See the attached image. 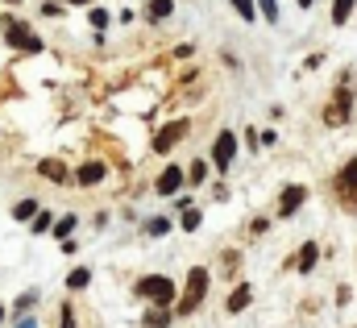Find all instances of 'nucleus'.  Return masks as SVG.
Wrapping results in <instances>:
<instances>
[{"label":"nucleus","mask_w":357,"mask_h":328,"mask_svg":"<svg viewBox=\"0 0 357 328\" xmlns=\"http://www.w3.org/2000/svg\"><path fill=\"white\" fill-rule=\"evenodd\" d=\"M75 225H79L75 216H62V221H54V237H58V241H67V237L75 233Z\"/></svg>","instance_id":"aec40b11"},{"label":"nucleus","mask_w":357,"mask_h":328,"mask_svg":"<svg viewBox=\"0 0 357 328\" xmlns=\"http://www.w3.org/2000/svg\"><path fill=\"white\" fill-rule=\"evenodd\" d=\"M237 270H241V254H237V250H225V254H220V275L233 279Z\"/></svg>","instance_id":"dca6fc26"},{"label":"nucleus","mask_w":357,"mask_h":328,"mask_svg":"<svg viewBox=\"0 0 357 328\" xmlns=\"http://www.w3.org/2000/svg\"><path fill=\"white\" fill-rule=\"evenodd\" d=\"M0 320H4V304H0Z\"/></svg>","instance_id":"f704fd0d"},{"label":"nucleus","mask_w":357,"mask_h":328,"mask_svg":"<svg viewBox=\"0 0 357 328\" xmlns=\"http://www.w3.org/2000/svg\"><path fill=\"white\" fill-rule=\"evenodd\" d=\"M8 4H17V0H8Z\"/></svg>","instance_id":"c9c22d12"},{"label":"nucleus","mask_w":357,"mask_h":328,"mask_svg":"<svg viewBox=\"0 0 357 328\" xmlns=\"http://www.w3.org/2000/svg\"><path fill=\"white\" fill-rule=\"evenodd\" d=\"M187 179H191V183H204V179H208V162H204V158H195V162L187 166Z\"/></svg>","instance_id":"412c9836"},{"label":"nucleus","mask_w":357,"mask_h":328,"mask_svg":"<svg viewBox=\"0 0 357 328\" xmlns=\"http://www.w3.org/2000/svg\"><path fill=\"white\" fill-rule=\"evenodd\" d=\"M266 229H270V221H266V216H254V221H250V233H254V237H262Z\"/></svg>","instance_id":"c85d7f7f"},{"label":"nucleus","mask_w":357,"mask_h":328,"mask_svg":"<svg viewBox=\"0 0 357 328\" xmlns=\"http://www.w3.org/2000/svg\"><path fill=\"white\" fill-rule=\"evenodd\" d=\"M33 304H37V291H29V295H21V300H17V312H29Z\"/></svg>","instance_id":"c756f323"},{"label":"nucleus","mask_w":357,"mask_h":328,"mask_svg":"<svg viewBox=\"0 0 357 328\" xmlns=\"http://www.w3.org/2000/svg\"><path fill=\"white\" fill-rule=\"evenodd\" d=\"M208 287H212V270H208V266H191V270H187V283H183L179 300H175V312H179V316H191V312L208 300Z\"/></svg>","instance_id":"f03ea898"},{"label":"nucleus","mask_w":357,"mask_h":328,"mask_svg":"<svg viewBox=\"0 0 357 328\" xmlns=\"http://www.w3.org/2000/svg\"><path fill=\"white\" fill-rule=\"evenodd\" d=\"M316 262H320V245H316V241H304V245H299V254H295L287 266H295L299 275H312V270H316Z\"/></svg>","instance_id":"1a4fd4ad"},{"label":"nucleus","mask_w":357,"mask_h":328,"mask_svg":"<svg viewBox=\"0 0 357 328\" xmlns=\"http://www.w3.org/2000/svg\"><path fill=\"white\" fill-rule=\"evenodd\" d=\"M250 304H254V287H250V283H237V287L229 291V300H225V312L237 316V312H245Z\"/></svg>","instance_id":"9d476101"},{"label":"nucleus","mask_w":357,"mask_h":328,"mask_svg":"<svg viewBox=\"0 0 357 328\" xmlns=\"http://www.w3.org/2000/svg\"><path fill=\"white\" fill-rule=\"evenodd\" d=\"M295 4H299V8H312V0H295Z\"/></svg>","instance_id":"473e14b6"},{"label":"nucleus","mask_w":357,"mask_h":328,"mask_svg":"<svg viewBox=\"0 0 357 328\" xmlns=\"http://www.w3.org/2000/svg\"><path fill=\"white\" fill-rule=\"evenodd\" d=\"M171 8H175L171 0H150V4H146V21H150V25H158V21H166V17H171Z\"/></svg>","instance_id":"4468645a"},{"label":"nucleus","mask_w":357,"mask_h":328,"mask_svg":"<svg viewBox=\"0 0 357 328\" xmlns=\"http://www.w3.org/2000/svg\"><path fill=\"white\" fill-rule=\"evenodd\" d=\"M187 133H191V121H183V116H179V121H171V125H162V129L154 133V154H171Z\"/></svg>","instance_id":"423d86ee"},{"label":"nucleus","mask_w":357,"mask_h":328,"mask_svg":"<svg viewBox=\"0 0 357 328\" xmlns=\"http://www.w3.org/2000/svg\"><path fill=\"white\" fill-rule=\"evenodd\" d=\"M200 221H204V212H200V208H187V212H183V225H179V229L195 233V229H200Z\"/></svg>","instance_id":"5701e85b"},{"label":"nucleus","mask_w":357,"mask_h":328,"mask_svg":"<svg viewBox=\"0 0 357 328\" xmlns=\"http://www.w3.org/2000/svg\"><path fill=\"white\" fill-rule=\"evenodd\" d=\"M104 171H108V166H104L100 158H92V162H83V166L75 171V183H79V187H92V183L104 179Z\"/></svg>","instance_id":"f8f14e48"},{"label":"nucleus","mask_w":357,"mask_h":328,"mask_svg":"<svg viewBox=\"0 0 357 328\" xmlns=\"http://www.w3.org/2000/svg\"><path fill=\"white\" fill-rule=\"evenodd\" d=\"M17 328H37V320H29V316H25V320H17Z\"/></svg>","instance_id":"2f4dec72"},{"label":"nucleus","mask_w":357,"mask_h":328,"mask_svg":"<svg viewBox=\"0 0 357 328\" xmlns=\"http://www.w3.org/2000/svg\"><path fill=\"white\" fill-rule=\"evenodd\" d=\"M29 229H33V233H46V229H54V216H50V212H37Z\"/></svg>","instance_id":"a878e982"},{"label":"nucleus","mask_w":357,"mask_h":328,"mask_svg":"<svg viewBox=\"0 0 357 328\" xmlns=\"http://www.w3.org/2000/svg\"><path fill=\"white\" fill-rule=\"evenodd\" d=\"M71 4H92V0H71Z\"/></svg>","instance_id":"72a5a7b5"},{"label":"nucleus","mask_w":357,"mask_h":328,"mask_svg":"<svg viewBox=\"0 0 357 328\" xmlns=\"http://www.w3.org/2000/svg\"><path fill=\"white\" fill-rule=\"evenodd\" d=\"M87 283H92V270H83V266H75V270L67 275V287H71V291H83Z\"/></svg>","instance_id":"a211bd4d"},{"label":"nucleus","mask_w":357,"mask_h":328,"mask_svg":"<svg viewBox=\"0 0 357 328\" xmlns=\"http://www.w3.org/2000/svg\"><path fill=\"white\" fill-rule=\"evenodd\" d=\"M320 116H324L329 129L349 125V116H354V71H341V79H337V87H333V96H329Z\"/></svg>","instance_id":"f257e3e1"},{"label":"nucleus","mask_w":357,"mask_h":328,"mask_svg":"<svg viewBox=\"0 0 357 328\" xmlns=\"http://www.w3.org/2000/svg\"><path fill=\"white\" fill-rule=\"evenodd\" d=\"M12 216H17V221H33V216H37V204H33V200H21V204L12 208Z\"/></svg>","instance_id":"4be33fe9"},{"label":"nucleus","mask_w":357,"mask_h":328,"mask_svg":"<svg viewBox=\"0 0 357 328\" xmlns=\"http://www.w3.org/2000/svg\"><path fill=\"white\" fill-rule=\"evenodd\" d=\"M133 295L150 300L154 308H175V300H179V291H175V283H171L166 275H146V279H137Z\"/></svg>","instance_id":"7ed1b4c3"},{"label":"nucleus","mask_w":357,"mask_h":328,"mask_svg":"<svg viewBox=\"0 0 357 328\" xmlns=\"http://www.w3.org/2000/svg\"><path fill=\"white\" fill-rule=\"evenodd\" d=\"M349 300H354V287H345V283H341V287H337V304H341V308H345V304H349Z\"/></svg>","instance_id":"7c9ffc66"},{"label":"nucleus","mask_w":357,"mask_h":328,"mask_svg":"<svg viewBox=\"0 0 357 328\" xmlns=\"http://www.w3.org/2000/svg\"><path fill=\"white\" fill-rule=\"evenodd\" d=\"M354 4L357 0H337V4H333V25H345L349 12H354Z\"/></svg>","instance_id":"6ab92c4d"},{"label":"nucleus","mask_w":357,"mask_h":328,"mask_svg":"<svg viewBox=\"0 0 357 328\" xmlns=\"http://www.w3.org/2000/svg\"><path fill=\"white\" fill-rule=\"evenodd\" d=\"M87 21H92L96 29H104V25H108V12H104V8H92V12H87Z\"/></svg>","instance_id":"cd10ccee"},{"label":"nucleus","mask_w":357,"mask_h":328,"mask_svg":"<svg viewBox=\"0 0 357 328\" xmlns=\"http://www.w3.org/2000/svg\"><path fill=\"white\" fill-rule=\"evenodd\" d=\"M333 187H337V200H341V208H345V212H357V158H349V162L337 171Z\"/></svg>","instance_id":"39448f33"},{"label":"nucleus","mask_w":357,"mask_h":328,"mask_svg":"<svg viewBox=\"0 0 357 328\" xmlns=\"http://www.w3.org/2000/svg\"><path fill=\"white\" fill-rule=\"evenodd\" d=\"M308 200V187L304 183H291V187H283V196H279V216L287 221V216H295V208Z\"/></svg>","instance_id":"6e6552de"},{"label":"nucleus","mask_w":357,"mask_h":328,"mask_svg":"<svg viewBox=\"0 0 357 328\" xmlns=\"http://www.w3.org/2000/svg\"><path fill=\"white\" fill-rule=\"evenodd\" d=\"M183 183H187V171H179V166H166V171L158 175V183H154V187H158V196H175Z\"/></svg>","instance_id":"9b49d317"},{"label":"nucleus","mask_w":357,"mask_h":328,"mask_svg":"<svg viewBox=\"0 0 357 328\" xmlns=\"http://www.w3.org/2000/svg\"><path fill=\"white\" fill-rule=\"evenodd\" d=\"M233 158H237V133H233V129H220L216 141H212V166H216V171H229Z\"/></svg>","instance_id":"0eeeda50"},{"label":"nucleus","mask_w":357,"mask_h":328,"mask_svg":"<svg viewBox=\"0 0 357 328\" xmlns=\"http://www.w3.org/2000/svg\"><path fill=\"white\" fill-rule=\"evenodd\" d=\"M0 25H4V42H8L12 50H21V54H42V50H46V46H42V37H37V33H33L25 21H17V17H4Z\"/></svg>","instance_id":"20e7f679"},{"label":"nucleus","mask_w":357,"mask_h":328,"mask_svg":"<svg viewBox=\"0 0 357 328\" xmlns=\"http://www.w3.org/2000/svg\"><path fill=\"white\" fill-rule=\"evenodd\" d=\"M233 8H237L241 21H254V17H258V4H254V0H233Z\"/></svg>","instance_id":"393cba45"},{"label":"nucleus","mask_w":357,"mask_h":328,"mask_svg":"<svg viewBox=\"0 0 357 328\" xmlns=\"http://www.w3.org/2000/svg\"><path fill=\"white\" fill-rule=\"evenodd\" d=\"M171 233V216H154L146 221V237H166Z\"/></svg>","instance_id":"f3484780"},{"label":"nucleus","mask_w":357,"mask_h":328,"mask_svg":"<svg viewBox=\"0 0 357 328\" xmlns=\"http://www.w3.org/2000/svg\"><path fill=\"white\" fill-rule=\"evenodd\" d=\"M37 175L50 179V183H67V179H71V171H67L58 158H42V162H37Z\"/></svg>","instance_id":"ddd939ff"},{"label":"nucleus","mask_w":357,"mask_h":328,"mask_svg":"<svg viewBox=\"0 0 357 328\" xmlns=\"http://www.w3.org/2000/svg\"><path fill=\"white\" fill-rule=\"evenodd\" d=\"M258 8H262V17H266V25H275L279 21V0H254Z\"/></svg>","instance_id":"b1692460"},{"label":"nucleus","mask_w":357,"mask_h":328,"mask_svg":"<svg viewBox=\"0 0 357 328\" xmlns=\"http://www.w3.org/2000/svg\"><path fill=\"white\" fill-rule=\"evenodd\" d=\"M171 320H175V316H171V308H150L141 325H146V328H166Z\"/></svg>","instance_id":"2eb2a0df"},{"label":"nucleus","mask_w":357,"mask_h":328,"mask_svg":"<svg viewBox=\"0 0 357 328\" xmlns=\"http://www.w3.org/2000/svg\"><path fill=\"white\" fill-rule=\"evenodd\" d=\"M58 328H75V312H71V304H62V312H58Z\"/></svg>","instance_id":"bb28decb"}]
</instances>
